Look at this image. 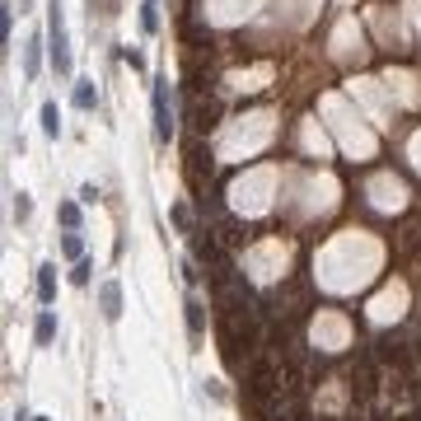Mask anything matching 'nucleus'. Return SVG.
Masks as SVG:
<instances>
[{"label": "nucleus", "mask_w": 421, "mask_h": 421, "mask_svg": "<svg viewBox=\"0 0 421 421\" xmlns=\"http://www.w3.org/2000/svg\"><path fill=\"white\" fill-rule=\"evenodd\" d=\"M47 38H52V66H56V75L66 80L70 75V43H66V14H61V0H52L47 5Z\"/></svg>", "instance_id": "f257e3e1"}, {"label": "nucleus", "mask_w": 421, "mask_h": 421, "mask_svg": "<svg viewBox=\"0 0 421 421\" xmlns=\"http://www.w3.org/2000/svg\"><path fill=\"white\" fill-rule=\"evenodd\" d=\"M150 112H155V141L169 145V136H174V103H169V80H155V99H150Z\"/></svg>", "instance_id": "f03ea898"}, {"label": "nucleus", "mask_w": 421, "mask_h": 421, "mask_svg": "<svg viewBox=\"0 0 421 421\" xmlns=\"http://www.w3.org/2000/svg\"><path fill=\"white\" fill-rule=\"evenodd\" d=\"M99 309H103V319H108V323L122 319V286H117V281H103V286H99Z\"/></svg>", "instance_id": "7ed1b4c3"}, {"label": "nucleus", "mask_w": 421, "mask_h": 421, "mask_svg": "<svg viewBox=\"0 0 421 421\" xmlns=\"http://www.w3.org/2000/svg\"><path fill=\"white\" fill-rule=\"evenodd\" d=\"M38 66H43V38H28V43H23V75H28V80H33L38 75Z\"/></svg>", "instance_id": "20e7f679"}, {"label": "nucleus", "mask_w": 421, "mask_h": 421, "mask_svg": "<svg viewBox=\"0 0 421 421\" xmlns=\"http://www.w3.org/2000/svg\"><path fill=\"white\" fill-rule=\"evenodd\" d=\"M38 299H43V304H52V299H56V267L52 262L38 267Z\"/></svg>", "instance_id": "39448f33"}, {"label": "nucleus", "mask_w": 421, "mask_h": 421, "mask_svg": "<svg viewBox=\"0 0 421 421\" xmlns=\"http://www.w3.org/2000/svg\"><path fill=\"white\" fill-rule=\"evenodd\" d=\"M183 309H188V337H192V342H201V328H206L201 299H197V295H188V304H183Z\"/></svg>", "instance_id": "423d86ee"}, {"label": "nucleus", "mask_w": 421, "mask_h": 421, "mask_svg": "<svg viewBox=\"0 0 421 421\" xmlns=\"http://www.w3.org/2000/svg\"><path fill=\"white\" fill-rule=\"evenodd\" d=\"M70 99H75V108H80V112L99 108V89H94V80H75V94H70Z\"/></svg>", "instance_id": "0eeeda50"}, {"label": "nucleus", "mask_w": 421, "mask_h": 421, "mask_svg": "<svg viewBox=\"0 0 421 421\" xmlns=\"http://www.w3.org/2000/svg\"><path fill=\"white\" fill-rule=\"evenodd\" d=\"M33 337H38V346H47L56 337V314L52 309H43L38 314V323H33Z\"/></svg>", "instance_id": "6e6552de"}, {"label": "nucleus", "mask_w": 421, "mask_h": 421, "mask_svg": "<svg viewBox=\"0 0 421 421\" xmlns=\"http://www.w3.org/2000/svg\"><path fill=\"white\" fill-rule=\"evenodd\" d=\"M141 33H159V5L141 0Z\"/></svg>", "instance_id": "1a4fd4ad"}, {"label": "nucleus", "mask_w": 421, "mask_h": 421, "mask_svg": "<svg viewBox=\"0 0 421 421\" xmlns=\"http://www.w3.org/2000/svg\"><path fill=\"white\" fill-rule=\"evenodd\" d=\"M43 132L61 136V108H56V103H43Z\"/></svg>", "instance_id": "9d476101"}, {"label": "nucleus", "mask_w": 421, "mask_h": 421, "mask_svg": "<svg viewBox=\"0 0 421 421\" xmlns=\"http://www.w3.org/2000/svg\"><path fill=\"white\" fill-rule=\"evenodd\" d=\"M56 215H61V225H66V230H80V206H75V201H61V206H56Z\"/></svg>", "instance_id": "9b49d317"}, {"label": "nucleus", "mask_w": 421, "mask_h": 421, "mask_svg": "<svg viewBox=\"0 0 421 421\" xmlns=\"http://www.w3.org/2000/svg\"><path fill=\"white\" fill-rule=\"evenodd\" d=\"M61 253H66L70 262H80V257H85V244H80L75 234H66V239H61Z\"/></svg>", "instance_id": "f8f14e48"}, {"label": "nucleus", "mask_w": 421, "mask_h": 421, "mask_svg": "<svg viewBox=\"0 0 421 421\" xmlns=\"http://www.w3.org/2000/svg\"><path fill=\"white\" fill-rule=\"evenodd\" d=\"M89 272H94V262H85V257H80V262L70 267V281H75V286H89Z\"/></svg>", "instance_id": "ddd939ff"}, {"label": "nucleus", "mask_w": 421, "mask_h": 421, "mask_svg": "<svg viewBox=\"0 0 421 421\" xmlns=\"http://www.w3.org/2000/svg\"><path fill=\"white\" fill-rule=\"evenodd\" d=\"M28 210H33L28 192H14V220H28Z\"/></svg>", "instance_id": "4468645a"}, {"label": "nucleus", "mask_w": 421, "mask_h": 421, "mask_svg": "<svg viewBox=\"0 0 421 421\" xmlns=\"http://www.w3.org/2000/svg\"><path fill=\"white\" fill-rule=\"evenodd\" d=\"M127 66H132V70H145V56L136 52V47H127Z\"/></svg>", "instance_id": "2eb2a0df"}, {"label": "nucleus", "mask_w": 421, "mask_h": 421, "mask_svg": "<svg viewBox=\"0 0 421 421\" xmlns=\"http://www.w3.org/2000/svg\"><path fill=\"white\" fill-rule=\"evenodd\" d=\"M33 421H47V417H33Z\"/></svg>", "instance_id": "dca6fc26"}]
</instances>
